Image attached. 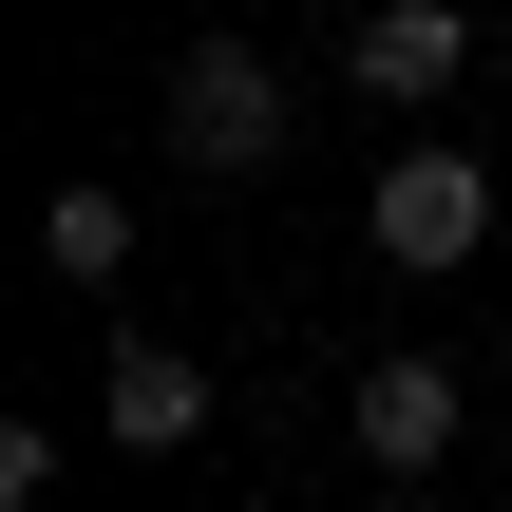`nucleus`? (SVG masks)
Wrapping results in <instances>:
<instances>
[{
  "label": "nucleus",
  "mask_w": 512,
  "mask_h": 512,
  "mask_svg": "<svg viewBox=\"0 0 512 512\" xmlns=\"http://www.w3.org/2000/svg\"><path fill=\"white\" fill-rule=\"evenodd\" d=\"M171 152H190L209 190H247V171L285 152V57H266V38H190V57H171Z\"/></svg>",
  "instance_id": "nucleus-1"
},
{
  "label": "nucleus",
  "mask_w": 512,
  "mask_h": 512,
  "mask_svg": "<svg viewBox=\"0 0 512 512\" xmlns=\"http://www.w3.org/2000/svg\"><path fill=\"white\" fill-rule=\"evenodd\" d=\"M361 228H380V266H418V285H437V266H475V247H494V171L418 133V152H380V190H361Z\"/></svg>",
  "instance_id": "nucleus-2"
},
{
  "label": "nucleus",
  "mask_w": 512,
  "mask_h": 512,
  "mask_svg": "<svg viewBox=\"0 0 512 512\" xmlns=\"http://www.w3.org/2000/svg\"><path fill=\"white\" fill-rule=\"evenodd\" d=\"M342 76H361V95H399V114H437V95L475 76V19H456V0H361Z\"/></svg>",
  "instance_id": "nucleus-3"
},
{
  "label": "nucleus",
  "mask_w": 512,
  "mask_h": 512,
  "mask_svg": "<svg viewBox=\"0 0 512 512\" xmlns=\"http://www.w3.org/2000/svg\"><path fill=\"white\" fill-rule=\"evenodd\" d=\"M95 418H114V456H190L209 437V361L190 342H114L95 361Z\"/></svg>",
  "instance_id": "nucleus-4"
},
{
  "label": "nucleus",
  "mask_w": 512,
  "mask_h": 512,
  "mask_svg": "<svg viewBox=\"0 0 512 512\" xmlns=\"http://www.w3.org/2000/svg\"><path fill=\"white\" fill-rule=\"evenodd\" d=\"M361 456H399V475H418V456H456V361H437V342L361 361Z\"/></svg>",
  "instance_id": "nucleus-5"
},
{
  "label": "nucleus",
  "mask_w": 512,
  "mask_h": 512,
  "mask_svg": "<svg viewBox=\"0 0 512 512\" xmlns=\"http://www.w3.org/2000/svg\"><path fill=\"white\" fill-rule=\"evenodd\" d=\"M38 266H57V285H114V266H133V209H114V190H57V209H38Z\"/></svg>",
  "instance_id": "nucleus-6"
},
{
  "label": "nucleus",
  "mask_w": 512,
  "mask_h": 512,
  "mask_svg": "<svg viewBox=\"0 0 512 512\" xmlns=\"http://www.w3.org/2000/svg\"><path fill=\"white\" fill-rule=\"evenodd\" d=\"M380 512H437V494H418V475H399V494H380Z\"/></svg>",
  "instance_id": "nucleus-7"
},
{
  "label": "nucleus",
  "mask_w": 512,
  "mask_h": 512,
  "mask_svg": "<svg viewBox=\"0 0 512 512\" xmlns=\"http://www.w3.org/2000/svg\"><path fill=\"white\" fill-rule=\"evenodd\" d=\"M494 57H512V19H494Z\"/></svg>",
  "instance_id": "nucleus-8"
}]
</instances>
